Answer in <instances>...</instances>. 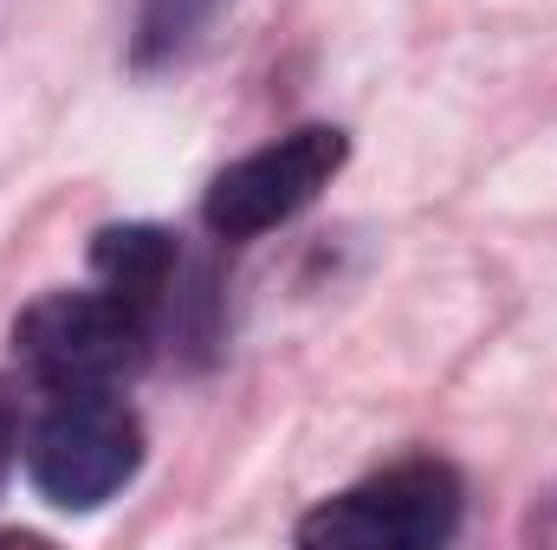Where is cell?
Returning a JSON list of instances; mask_svg holds the SVG:
<instances>
[{
    "label": "cell",
    "instance_id": "1",
    "mask_svg": "<svg viewBox=\"0 0 557 550\" xmlns=\"http://www.w3.org/2000/svg\"><path fill=\"white\" fill-rule=\"evenodd\" d=\"M143 466V427L117 389H52L26 427V479L59 512H98Z\"/></svg>",
    "mask_w": 557,
    "mask_h": 550
},
{
    "label": "cell",
    "instance_id": "2",
    "mask_svg": "<svg viewBox=\"0 0 557 550\" xmlns=\"http://www.w3.org/2000/svg\"><path fill=\"white\" fill-rule=\"evenodd\" d=\"M156 317L124 291H46L20 311L13 350L46 389H124L149 363Z\"/></svg>",
    "mask_w": 557,
    "mask_h": 550
},
{
    "label": "cell",
    "instance_id": "3",
    "mask_svg": "<svg viewBox=\"0 0 557 550\" xmlns=\"http://www.w3.org/2000/svg\"><path fill=\"white\" fill-rule=\"evenodd\" d=\"M460 473L441 460H403L318 512L298 518V545L311 550H434L460 532Z\"/></svg>",
    "mask_w": 557,
    "mask_h": 550
},
{
    "label": "cell",
    "instance_id": "4",
    "mask_svg": "<svg viewBox=\"0 0 557 550\" xmlns=\"http://www.w3.org/2000/svg\"><path fill=\"white\" fill-rule=\"evenodd\" d=\"M344 149L350 142H344L337 124H305L292 137L227 162L208 182V195H201L208 234L214 240H253V234H267L278 221H292L298 208H311L331 188V175L344 168Z\"/></svg>",
    "mask_w": 557,
    "mask_h": 550
},
{
    "label": "cell",
    "instance_id": "5",
    "mask_svg": "<svg viewBox=\"0 0 557 550\" xmlns=\"http://www.w3.org/2000/svg\"><path fill=\"white\" fill-rule=\"evenodd\" d=\"M91 266L111 291H124L131 304L156 317V304L169 298V285L182 273V253H175V234L162 227H104L91 240Z\"/></svg>",
    "mask_w": 557,
    "mask_h": 550
},
{
    "label": "cell",
    "instance_id": "6",
    "mask_svg": "<svg viewBox=\"0 0 557 550\" xmlns=\"http://www.w3.org/2000/svg\"><path fill=\"white\" fill-rule=\"evenodd\" d=\"M221 7H227V0H143L137 7V65H169V59H182Z\"/></svg>",
    "mask_w": 557,
    "mask_h": 550
},
{
    "label": "cell",
    "instance_id": "7",
    "mask_svg": "<svg viewBox=\"0 0 557 550\" xmlns=\"http://www.w3.org/2000/svg\"><path fill=\"white\" fill-rule=\"evenodd\" d=\"M20 396L0 383V486H7V473H13V460H20Z\"/></svg>",
    "mask_w": 557,
    "mask_h": 550
}]
</instances>
